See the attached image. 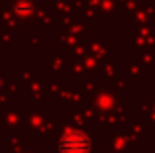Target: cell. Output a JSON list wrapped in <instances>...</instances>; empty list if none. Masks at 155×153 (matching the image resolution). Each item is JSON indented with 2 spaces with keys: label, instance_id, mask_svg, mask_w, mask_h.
<instances>
[{
  "label": "cell",
  "instance_id": "obj_1",
  "mask_svg": "<svg viewBox=\"0 0 155 153\" xmlns=\"http://www.w3.org/2000/svg\"><path fill=\"white\" fill-rule=\"evenodd\" d=\"M57 149H59V153H88L91 151V138L84 132L71 130L59 138Z\"/></svg>",
  "mask_w": 155,
  "mask_h": 153
}]
</instances>
